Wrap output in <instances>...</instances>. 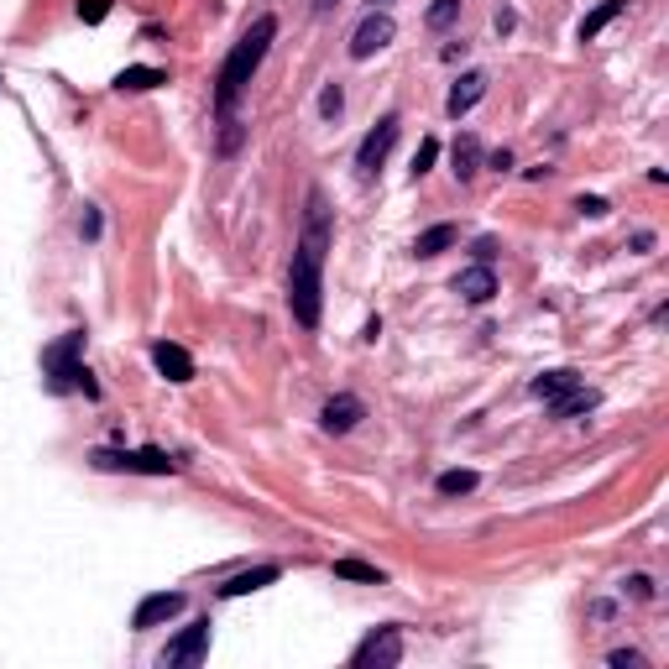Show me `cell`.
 Here are the masks:
<instances>
[{"instance_id":"cell-34","label":"cell","mask_w":669,"mask_h":669,"mask_svg":"<svg viewBox=\"0 0 669 669\" xmlns=\"http://www.w3.org/2000/svg\"><path fill=\"white\" fill-rule=\"evenodd\" d=\"M377 11H387V0H377Z\"/></svg>"},{"instance_id":"cell-30","label":"cell","mask_w":669,"mask_h":669,"mask_svg":"<svg viewBox=\"0 0 669 669\" xmlns=\"http://www.w3.org/2000/svg\"><path fill=\"white\" fill-rule=\"evenodd\" d=\"M100 225H105V220H100V210H84V225H79V236H84V241H100Z\"/></svg>"},{"instance_id":"cell-5","label":"cell","mask_w":669,"mask_h":669,"mask_svg":"<svg viewBox=\"0 0 669 669\" xmlns=\"http://www.w3.org/2000/svg\"><path fill=\"white\" fill-rule=\"evenodd\" d=\"M210 628H215L210 617H194L178 638H168V649L157 654V664H163V669H189V664H204V659H210Z\"/></svg>"},{"instance_id":"cell-21","label":"cell","mask_w":669,"mask_h":669,"mask_svg":"<svg viewBox=\"0 0 669 669\" xmlns=\"http://www.w3.org/2000/svg\"><path fill=\"white\" fill-rule=\"evenodd\" d=\"M335 581H361V586H382L387 575L366 560H335Z\"/></svg>"},{"instance_id":"cell-1","label":"cell","mask_w":669,"mask_h":669,"mask_svg":"<svg viewBox=\"0 0 669 669\" xmlns=\"http://www.w3.org/2000/svg\"><path fill=\"white\" fill-rule=\"evenodd\" d=\"M325 251H330V210H325V194L314 189L304 236H298L293 267H288V309L304 330H314L319 309H325Z\"/></svg>"},{"instance_id":"cell-33","label":"cell","mask_w":669,"mask_h":669,"mask_svg":"<svg viewBox=\"0 0 669 669\" xmlns=\"http://www.w3.org/2000/svg\"><path fill=\"white\" fill-rule=\"evenodd\" d=\"M628 586H633V596H654V581H649V575H633Z\"/></svg>"},{"instance_id":"cell-22","label":"cell","mask_w":669,"mask_h":669,"mask_svg":"<svg viewBox=\"0 0 669 669\" xmlns=\"http://www.w3.org/2000/svg\"><path fill=\"white\" fill-rule=\"evenodd\" d=\"M455 21H460V0H434V6L424 11L429 32H445V27H455Z\"/></svg>"},{"instance_id":"cell-12","label":"cell","mask_w":669,"mask_h":669,"mask_svg":"<svg viewBox=\"0 0 669 669\" xmlns=\"http://www.w3.org/2000/svg\"><path fill=\"white\" fill-rule=\"evenodd\" d=\"M152 366H157L168 382H178V387L194 382V356L183 351V345H173V340H157V345H152Z\"/></svg>"},{"instance_id":"cell-19","label":"cell","mask_w":669,"mask_h":669,"mask_svg":"<svg viewBox=\"0 0 669 669\" xmlns=\"http://www.w3.org/2000/svg\"><path fill=\"white\" fill-rule=\"evenodd\" d=\"M450 246H455V225H429L424 236L413 241V257L429 262V257H440V251H450Z\"/></svg>"},{"instance_id":"cell-15","label":"cell","mask_w":669,"mask_h":669,"mask_svg":"<svg viewBox=\"0 0 669 669\" xmlns=\"http://www.w3.org/2000/svg\"><path fill=\"white\" fill-rule=\"evenodd\" d=\"M278 575H283L278 565H251V570H241V575H230V581L220 586V596H225V602H236V596H251V591L272 586Z\"/></svg>"},{"instance_id":"cell-25","label":"cell","mask_w":669,"mask_h":669,"mask_svg":"<svg viewBox=\"0 0 669 669\" xmlns=\"http://www.w3.org/2000/svg\"><path fill=\"white\" fill-rule=\"evenodd\" d=\"M434 157H440V142H434V136H424L419 152H413V183H419V178L434 168Z\"/></svg>"},{"instance_id":"cell-32","label":"cell","mask_w":669,"mask_h":669,"mask_svg":"<svg viewBox=\"0 0 669 669\" xmlns=\"http://www.w3.org/2000/svg\"><path fill=\"white\" fill-rule=\"evenodd\" d=\"M513 27H518V16H513V11H507V6H502V11H497V32L507 37V32H513Z\"/></svg>"},{"instance_id":"cell-9","label":"cell","mask_w":669,"mask_h":669,"mask_svg":"<svg viewBox=\"0 0 669 669\" xmlns=\"http://www.w3.org/2000/svg\"><path fill=\"white\" fill-rule=\"evenodd\" d=\"M183 607V591H152V596H142V602H136V612H131V628L136 633H147V628H163V622H173Z\"/></svg>"},{"instance_id":"cell-13","label":"cell","mask_w":669,"mask_h":669,"mask_svg":"<svg viewBox=\"0 0 669 669\" xmlns=\"http://www.w3.org/2000/svg\"><path fill=\"white\" fill-rule=\"evenodd\" d=\"M481 95H487V74H476V68H471V74H460V79H455V89H450V100H445L450 121H460V115H471Z\"/></svg>"},{"instance_id":"cell-18","label":"cell","mask_w":669,"mask_h":669,"mask_svg":"<svg viewBox=\"0 0 669 669\" xmlns=\"http://www.w3.org/2000/svg\"><path fill=\"white\" fill-rule=\"evenodd\" d=\"M622 11H628V0H602V6H596V11L581 21V42H596V37H602Z\"/></svg>"},{"instance_id":"cell-6","label":"cell","mask_w":669,"mask_h":669,"mask_svg":"<svg viewBox=\"0 0 669 669\" xmlns=\"http://www.w3.org/2000/svg\"><path fill=\"white\" fill-rule=\"evenodd\" d=\"M398 659H403V633H398V622H387V628L366 633V638L356 643L351 669H392Z\"/></svg>"},{"instance_id":"cell-28","label":"cell","mask_w":669,"mask_h":669,"mask_svg":"<svg viewBox=\"0 0 669 669\" xmlns=\"http://www.w3.org/2000/svg\"><path fill=\"white\" fill-rule=\"evenodd\" d=\"M607 664H612V669H638V664H643V654H638V649H612V654H607Z\"/></svg>"},{"instance_id":"cell-16","label":"cell","mask_w":669,"mask_h":669,"mask_svg":"<svg viewBox=\"0 0 669 669\" xmlns=\"http://www.w3.org/2000/svg\"><path fill=\"white\" fill-rule=\"evenodd\" d=\"M570 387H581V372H570V366H555V372H544V377H534V398H544V403H555V398H565Z\"/></svg>"},{"instance_id":"cell-23","label":"cell","mask_w":669,"mask_h":669,"mask_svg":"<svg viewBox=\"0 0 669 669\" xmlns=\"http://www.w3.org/2000/svg\"><path fill=\"white\" fill-rule=\"evenodd\" d=\"M476 471H445L440 481H434V487H440V497H466V492H476Z\"/></svg>"},{"instance_id":"cell-20","label":"cell","mask_w":669,"mask_h":669,"mask_svg":"<svg viewBox=\"0 0 669 669\" xmlns=\"http://www.w3.org/2000/svg\"><path fill=\"white\" fill-rule=\"evenodd\" d=\"M450 157H455V178L466 183V178H476V168H481V142H476V136H460Z\"/></svg>"},{"instance_id":"cell-14","label":"cell","mask_w":669,"mask_h":669,"mask_svg":"<svg viewBox=\"0 0 669 669\" xmlns=\"http://www.w3.org/2000/svg\"><path fill=\"white\" fill-rule=\"evenodd\" d=\"M168 84V68H152V63H131L115 74V89L121 95H147V89H163Z\"/></svg>"},{"instance_id":"cell-17","label":"cell","mask_w":669,"mask_h":669,"mask_svg":"<svg viewBox=\"0 0 669 669\" xmlns=\"http://www.w3.org/2000/svg\"><path fill=\"white\" fill-rule=\"evenodd\" d=\"M596 403H602V392H596V387H570L565 398H555L549 408H555V419H581V413H591Z\"/></svg>"},{"instance_id":"cell-29","label":"cell","mask_w":669,"mask_h":669,"mask_svg":"<svg viewBox=\"0 0 669 669\" xmlns=\"http://www.w3.org/2000/svg\"><path fill=\"white\" fill-rule=\"evenodd\" d=\"M575 210H581V215H591V220H602V215H607V199H596V194H581V199H575Z\"/></svg>"},{"instance_id":"cell-11","label":"cell","mask_w":669,"mask_h":669,"mask_svg":"<svg viewBox=\"0 0 669 669\" xmlns=\"http://www.w3.org/2000/svg\"><path fill=\"white\" fill-rule=\"evenodd\" d=\"M466 304H487V298L497 293V272H492V262H476V267H466V272H455V283H450Z\"/></svg>"},{"instance_id":"cell-26","label":"cell","mask_w":669,"mask_h":669,"mask_svg":"<svg viewBox=\"0 0 669 669\" xmlns=\"http://www.w3.org/2000/svg\"><path fill=\"white\" fill-rule=\"evenodd\" d=\"M340 110H345V89H340V84H325V95H319V115H325V121H335Z\"/></svg>"},{"instance_id":"cell-24","label":"cell","mask_w":669,"mask_h":669,"mask_svg":"<svg viewBox=\"0 0 669 669\" xmlns=\"http://www.w3.org/2000/svg\"><path fill=\"white\" fill-rule=\"evenodd\" d=\"M220 126H225V131H220V152H225V157H230V152H241V142H246V126L236 121V115H220Z\"/></svg>"},{"instance_id":"cell-7","label":"cell","mask_w":669,"mask_h":669,"mask_svg":"<svg viewBox=\"0 0 669 669\" xmlns=\"http://www.w3.org/2000/svg\"><path fill=\"white\" fill-rule=\"evenodd\" d=\"M392 37H398V21H392L387 11H377V6H372V11H366V16L356 21V32H351V58H356V63L377 58Z\"/></svg>"},{"instance_id":"cell-31","label":"cell","mask_w":669,"mask_h":669,"mask_svg":"<svg viewBox=\"0 0 669 669\" xmlns=\"http://www.w3.org/2000/svg\"><path fill=\"white\" fill-rule=\"evenodd\" d=\"M492 257H497V241L481 236V241H476V262H492Z\"/></svg>"},{"instance_id":"cell-10","label":"cell","mask_w":669,"mask_h":669,"mask_svg":"<svg viewBox=\"0 0 669 669\" xmlns=\"http://www.w3.org/2000/svg\"><path fill=\"white\" fill-rule=\"evenodd\" d=\"M361 419H366V403L356 398V392H340V398H330L325 408H319V424H325L330 434H351Z\"/></svg>"},{"instance_id":"cell-3","label":"cell","mask_w":669,"mask_h":669,"mask_svg":"<svg viewBox=\"0 0 669 669\" xmlns=\"http://www.w3.org/2000/svg\"><path fill=\"white\" fill-rule=\"evenodd\" d=\"M84 351V330H68L58 345L42 351V372H48V387L53 392H68V387H84V398H100V382L89 377V366L79 361Z\"/></svg>"},{"instance_id":"cell-2","label":"cell","mask_w":669,"mask_h":669,"mask_svg":"<svg viewBox=\"0 0 669 669\" xmlns=\"http://www.w3.org/2000/svg\"><path fill=\"white\" fill-rule=\"evenodd\" d=\"M272 37H278V16H257V21L246 27V37L225 53L220 79H215V110H220V115H230V110L241 105L246 84L257 79V68H262V58H267V48H272Z\"/></svg>"},{"instance_id":"cell-4","label":"cell","mask_w":669,"mask_h":669,"mask_svg":"<svg viewBox=\"0 0 669 669\" xmlns=\"http://www.w3.org/2000/svg\"><path fill=\"white\" fill-rule=\"evenodd\" d=\"M95 471H142V476H173L178 460L163 450H95L89 455Z\"/></svg>"},{"instance_id":"cell-8","label":"cell","mask_w":669,"mask_h":669,"mask_svg":"<svg viewBox=\"0 0 669 669\" xmlns=\"http://www.w3.org/2000/svg\"><path fill=\"white\" fill-rule=\"evenodd\" d=\"M392 142H398V115H382V121L361 136V147H356V168H361V178H372V173L387 163Z\"/></svg>"},{"instance_id":"cell-27","label":"cell","mask_w":669,"mask_h":669,"mask_svg":"<svg viewBox=\"0 0 669 669\" xmlns=\"http://www.w3.org/2000/svg\"><path fill=\"white\" fill-rule=\"evenodd\" d=\"M105 16H110V0H79V21H89V27H100Z\"/></svg>"}]
</instances>
